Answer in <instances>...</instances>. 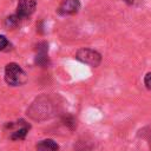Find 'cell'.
Instances as JSON below:
<instances>
[{"label": "cell", "instance_id": "6", "mask_svg": "<svg viewBox=\"0 0 151 151\" xmlns=\"http://www.w3.org/2000/svg\"><path fill=\"white\" fill-rule=\"evenodd\" d=\"M58 149L59 146L53 139H44L37 145L38 151H58Z\"/></svg>", "mask_w": 151, "mask_h": 151}, {"label": "cell", "instance_id": "5", "mask_svg": "<svg viewBox=\"0 0 151 151\" xmlns=\"http://www.w3.org/2000/svg\"><path fill=\"white\" fill-rule=\"evenodd\" d=\"M80 8V2L79 0H64L60 6L58 12L63 15H67V14H74L79 11Z\"/></svg>", "mask_w": 151, "mask_h": 151}, {"label": "cell", "instance_id": "11", "mask_svg": "<svg viewBox=\"0 0 151 151\" xmlns=\"http://www.w3.org/2000/svg\"><path fill=\"white\" fill-rule=\"evenodd\" d=\"M9 45V41L5 35H0V51H4Z\"/></svg>", "mask_w": 151, "mask_h": 151}, {"label": "cell", "instance_id": "13", "mask_svg": "<svg viewBox=\"0 0 151 151\" xmlns=\"http://www.w3.org/2000/svg\"><path fill=\"white\" fill-rule=\"evenodd\" d=\"M147 139H149V144H150V146H151V131L149 132V137H147Z\"/></svg>", "mask_w": 151, "mask_h": 151}, {"label": "cell", "instance_id": "12", "mask_svg": "<svg viewBox=\"0 0 151 151\" xmlns=\"http://www.w3.org/2000/svg\"><path fill=\"white\" fill-rule=\"evenodd\" d=\"M144 84L149 90H151V72L146 73V76L144 77Z\"/></svg>", "mask_w": 151, "mask_h": 151}, {"label": "cell", "instance_id": "1", "mask_svg": "<svg viewBox=\"0 0 151 151\" xmlns=\"http://www.w3.org/2000/svg\"><path fill=\"white\" fill-rule=\"evenodd\" d=\"M55 105L53 100L47 96H40L38 97L27 109V114L38 122L46 120L51 118L54 114Z\"/></svg>", "mask_w": 151, "mask_h": 151}, {"label": "cell", "instance_id": "8", "mask_svg": "<svg viewBox=\"0 0 151 151\" xmlns=\"http://www.w3.org/2000/svg\"><path fill=\"white\" fill-rule=\"evenodd\" d=\"M20 18H19V15H17V14H12V15H9V17H7L6 19H5V22H4V25H5V27L6 28H8V29H13V28H15L19 24H20Z\"/></svg>", "mask_w": 151, "mask_h": 151}, {"label": "cell", "instance_id": "3", "mask_svg": "<svg viewBox=\"0 0 151 151\" xmlns=\"http://www.w3.org/2000/svg\"><path fill=\"white\" fill-rule=\"evenodd\" d=\"M76 58L79 61H81L84 64H87L90 66H93V67H97L101 61V55L92 48H80V50H78V52L76 53Z\"/></svg>", "mask_w": 151, "mask_h": 151}, {"label": "cell", "instance_id": "4", "mask_svg": "<svg viewBox=\"0 0 151 151\" xmlns=\"http://www.w3.org/2000/svg\"><path fill=\"white\" fill-rule=\"evenodd\" d=\"M35 6H37L35 0H19L15 14L19 15L20 19H25L34 12Z\"/></svg>", "mask_w": 151, "mask_h": 151}, {"label": "cell", "instance_id": "10", "mask_svg": "<svg viewBox=\"0 0 151 151\" xmlns=\"http://www.w3.org/2000/svg\"><path fill=\"white\" fill-rule=\"evenodd\" d=\"M64 124L67 125L71 130H74L76 126H77V123H76V119L72 117V116H66L64 117Z\"/></svg>", "mask_w": 151, "mask_h": 151}, {"label": "cell", "instance_id": "7", "mask_svg": "<svg viewBox=\"0 0 151 151\" xmlns=\"http://www.w3.org/2000/svg\"><path fill=\"white\" fill-rule=\"evenodd\" d=\"M28 130H29V124L25 123L21 127H19V129L15 130L14 132H12V134H11V139H12V140H20V139H24V138L26 137Z\"/></svg>", "mask_w": 151, "mask_h": 151}, {"label": "cell", "instance_id": "2", "mask_svg": "<svg viewBox=\"0 0 151 151\" xmlns=\"http://www.w3.org/2000/svg\"><path fill=\"white\" fill-rule=\"evenodd\" d=\"M5 80L11 86H19L26 81V73L15 63H9L5 67Z\"/></svg>", "mask_w": 151, "mask_h": 151}, {"label": "cell", "instance_id": "9", "mask_svg": "<svg viewBox=\"0 0 151 151\" xmlns=\"http://www.w3.org/2000/svg\"><path fill=\"white\" fill-rule=\"evenodd\" d=\"M35 64H37L38 66H41V67H46V66H48L50 60H48L47 53H37V57H35Z\"/></svg>", "mask_w": 151, "mask_h": 151}]
</instances>
